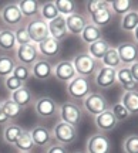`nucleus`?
Wrapping results in <instances>:
<instances>
[{"mask_svg":"<svg viewBox=\"0 0 138 153\" xmlns=\"http://www.w3.org/2000/svg\"><path fill=\"white\" fill-rule=\"evenodd\" d=\"M94 82L101 89H108L117 82V70L108 67H100L94 74Z\"/></svg>","mask_w":138,"mask_h":153,"instance_id":"obj_12","label":"nucleus"},{"mask_svg":"<svg viewBox=\"0 0 138 153\" xmlns=\"http://www.w3.org/2000/svg\"><path fill=\"white\" fill-rule=\"evenodd\" d=\"M51 135L54 137L57 143H60L63 146H67V145H71L77 140V128L76 126H71L66 123V122H57L53 128V132Z\"/></svg>","mask_w":138,"mask_h":153,"instance_id":"obj_3","label":"nucleus"},{"mask_svg":"<svg viewBox=\"0 0 138 153\" xmlns=\"http://www.w3.org/2000/svg\"><path fill=\"white\" fill-rule=\"evenodd\" d=\"M16 57L19 60V64L32 67L40 58L37 44L28 43V44H24V45H19L16 48Z\"/></svg>","mask_w":138,"mask_h":153,"instance_id":"obj_8","label":"nucleus"},{"mask_svg":"<svg viewBox=\"0 0 138 153\" xmlns=\"http://www.w3.org/2000/svg\"><path fill=\"white\" fill-rule=\"evenodd\" d=\"M30 136L33 139L34 146H39V148H46V146L49 148L50 143H51V139H53L51 132L43 125L34 126L30 131Z\"/></svg>","mask_w":138,"mask_h":153,"instance_id":"obj_17","label":"nucleus"},{"mask_svg":"<svg viewBox=\"0 0 138 153\" xmlns=\"http://www.w3.org/2000/svg\"><path fill=\"white\" fill-rule=\"evenodd\" d=\"M10 99L14 102V104L19 105L20 108H26V106L33 104L34 97H33V92L30 91V88H27L26 85H23L20 89L11 92Z\"/></svg>","mask_w":138,"mask_h":153,"instance_id":"obj_21","label":"nucleus"},{"mask_svg":"<svg viewBox=\"0 0 138 153\" xmlns=\"http://www.w3.org/2000/svg\"><path fill=\"white\" fill-rule=\"evenodd\" d=\"M67 94L73 101H84L91 94V82L86 76L77 75L67 84Z\"/></svg>","mask_w":138,"mask_h":153,"instance_id":"obj_2","label":"nucleus"},{"mask_svg":"<svg viewBox=\"0 0 138 153\" xmlns=\"http://www.w3.org/2000/svg\"><path fill=\"white\" fill-rule=\"evenodd\" d=\"M111 112L114 114V116H116L117 122L125 120V119H128V118L131 116V115H130V112L125 109V106H124L121 102H117V104H114V106L111 108Z\"/></svg>","mask_w":138,"mask_h":153,"instance_id":"obj_40","label":"nucleus"},{"mask_svg":"<svg viewBox=\"0 0 138 153\" xmlns=\"http://www.w3.org/2000/svg\"><path fill=\"white\" fill-rule=\"evenodd\" d=\"M133 33H134V38H135V41H137V43H135V44H137V45H138V27L135 28V30H134Z\"/></svg>","mask_w":138,"mask_h":153,"instance_id":"obj_46","label":"nucleus"},{"mask_svg":"<svg viewBox=\"0 0 138 153\" xmlns=\"http://www.w3.org/2000/svg\"><path fill=\"white\" fill-rule=\"evenodd\" d=\"M13 75L16 76L19 81L26 82L27 79H30V78H32V70H30V67H27V65H23V64H16L14 70H13Z\"/></svg>","mask_w":138,"mask_h":153,"instance_id":"obj_37","label":"nucleus"},{"mask_svg":"<svg viewBox=\"0 0 138 153\" xmlns=\"http://www.w3.org/2000/svg\"><path fill=\"white\" fill-rule=\"evenodd\" d=\"M23 132V128L19 125H14V123H10V125H7L4 128V131H3V140H4L7 145H11V146H14L17 142V139L20 137Z\"/></svg>","mask_w":138,"mask_h":153,"instance_id":"obj_29","label":"nucleus"},{"mask_svg":"<svg viewBox=\"0 0 138 153\" xmlns=\"http://www.w3.org/2000/svg\"><path fill=\"white\" fill-rule=\"evenodd\" d=\"M53 75H54L58 81L70 82L73 78L77 76V74H76V70H74V65H73L71 61L63 60L53 67Z\"/></svg>","mask_w":138,"mask_h":153,"instance_id":"obj_15","label":"nucleus"},{"mask_svg":"<svg viewBox=\"0 0 138 153\" xmlns=\"http://www.w3.org/2000/svg\"><path fill=\"white\" fill-rule=\"evenodd\" d=\"M87 24H88L87 19L80 13H74L71 16L66 17L67 31H68V34H73V36H80Z\"/></svg>","mask_w":138,"mask_h":153,"instance_id":"obj_19","label":"nucleus"},{"mask_svg":"<svg viewBox=\"0 0 138 153\" xmlns=\"http://www.w3.org/2000/svg\"><path fill=\"white\" fill-rule=\"evenodd\" d=\"M53 64L46 58H39L30 67L32 70V76L36 78L37 81H49L53 76Z\"/></svg>","mask_w":138,"mask_h":153,"instance_id":"obj_13","label":"nucleus"},{"mask_svg":"<svg viewBox=\"0 0 138 153\" xmlns=\"http://www.w3.org/2000/svg\"><path fill=\"white\" fill-rule=\"evenodd\" d=\"M128 68H130V74H131V76H133V79L138 84V61L133 62Z\"/></svg>","mask_w":138,"mask_h":153,"instance_id":"obj_44","label":"nucleus"},{"mask_svg":"<svg viewBox=\"0 0 138 153\" xmlns=\"http://www.w3.org/2000/svg\"><path fill=\"white\" fill-rule=\"evenodd\" d=\"M76 153H83V152H76Z\"/></svg>","mask_w":138,"mask_h":153,"instance_id":"obj_48","label":"nucleus"},{"mask_svg":"<svg viewBox=\"0 0 138 153\" xmlns=\"http://www.w3.org/2000/svg\"><path fill=\"white\" fill-rule=\"evenodd\" d=\"M108 7H110V1H105V0H91V1L86 3V9L90 13V16L100 10L108 9Z\"/></svg>","mask_w":138,"mask_h":153,"instance_id":"obj_38","label":"nucleus"},{"mask_svg":"<svg viewBox=\"0 0 138 153\" xmlns=\"http://www.w3.org/2000/svg\"><path fill=\"white\" fill-rule=\"evenodd\" d=\"M17 6L22 11V14L24 19L32 20L34 17H39L40 13V3L36 0H23V1H17Z\"/></svg>","mask_w":138,"mask_h":153,"instance_id":"obj_22","label":"nucleus"},{"mask_svg":"<svg viewBox=\"0 0 138 153\" xmlns=\"http://www.w3.org/2000/svg\"><path fill=\"white\" fill-rule=\"evenodd\" d=\"M83 106L86 112H88L93 116L103 114L104 111L110 109V104L103 94L100 92H91L87 98L83 101Z\"/></svg>","mask_w":138,"mask_h":153,"instance_id":"obj_5","label":"nucleus"},{"mask_svg":"<svg viewBox=\"0 0 138 153\" xmlns=\"http://www.w3.org/2000/svg\"><path fill=\"white\" fill-rule=\"evenodd\" d=\"M101 61H103V67H108V68H112V70H117V68L121 67V61H120L116 47H110V50L105 53V55L103 57Z\"/></svg>","mask_w":138,"mask_h":153,"instance_id":"obj_31","label":"nucleus"},{"mask_svg":"<svg viewBox=\"0 0 138 153\" xmlns=\"http://www.w3.org/2000/svg\"><path fill=\"white\" fill-rule=\"evenodd\" d=\"M14 36H16L17 47H19V45H24V44L32 43V41H30V37H28L27 30H26V26H19V27H16Z\"/></svg>","mask_w":138,"mask_h":153,"instance_id":"obj_41","label":"nucleus"},{"mask_svg":"<svg viewBox=\"0 0 138 153\" xmlns=\"http://www.w3.org/2000/svg\"><path fill=\"white\" fill-rule=\"evenodd\" d=\"M73 65H74V70H76V74L80 76H88L94 75L97 70L100 68V62L97 60H94L93 57L88 54V53H78L73 57Z\"/></svg>","mask_w":138,"mask_h":153,"instance_id":"obj_1","label":"nucleus"},{"mask_svg":"<svg viewBox=\"0 0 138 153\" xmlns=\"http://www.w3.org/2000/svg\"><path fill=\"white\" fill-rule=\"evenodd\" d=\"M54 4L58 10V14L64 17L77 13V4L73 0H57V1H54Z\"/></svg>","mask_w":138,"mask_h":153,"instance_id":"obj_33","label":"nucleus"},{"mask_svg":"<svg viewBox=\"0 0 138 153\" xmlns=\"http://www.w3.org/2000/svg\"><path fill=\"white\" fill-rule=\"evenodd\" d=\"M134 3L131 0H116V1H110V9L112 10L114 14L118 16H124L133 10Z\"/></svg>","mask_w":138,"mask_h":153,"instance_id":"obj_32","label":"nucleus"},{"mask_svg":"<svg viewBox=\"0 0 138 153\" xmlns=\"http://www.w3.org/2000/svg\"><path fill=\"white\" fill-rule=\"evenodd\" d=\"M40 19H43L46 23L54 20L56 17L58 16V10L56 7L54 1H46L40 6V13H39Z\"/></svg>","mask_w":138,"mask_h":153,"instance_id":"obj_30","label":"nucleus"},{"mask_svg":"<svg viewBox=\"0 0 138 153\" xmlns=\"http://www.w3.org/2000/svg\"><path fill=\"white\" fill-rule=\"evenodd\" d=\"M34 111L40 118H53L58 112V104L50 97H40L34 101Z\"/></svg>","mask_w":138,"mask_h":153,"instance_id":"obj_10","label":"nucleus"},{"mask_svg":"<svg viewBox=\"0 0 138 153\" xmlns=\"http://www.w3.org/2000/svg\"><path fill=\"white\" fill-rule=\"evenodd\" d=\"M58 115L61 118V122H66L71 126H78L81 122L83 111L78 105L73 102H64L58 105Z\"/></svg>","mask_w":138,"mask_h":153,"instance_id":"obj_6","label":"nucleus"},{"mask_svg":"<svg viewBox=\"0 0 138 153\" xmlns=\"http://www.w3.org/2000/svg\"><path fill=\"white\" fill-rule=\"evenodd\" d=\"M138 27V11L137 10H131L130 13L124 14L121 17V22H120V28L122 31H134Z\"/></svg>","mask_w":138,"mask_h":153,"instance_id":"obj_28","label":"nucleus"},{"mask_svg":"<svg viewBox=\"0 0 138 153\" xmlns=\"http://www.w3.org/2000/svg\"><path fill=\"white\" fill-rule=\"evenodd\" d=\"M114 19V13L111 10L110 7L108 9H104V10H100L97 13H94L90 16V20H91V24H94L95 27L103 28L107 27Z\"/></svg>","mask_w":138,"mask_h":153,"instance_id":"obj_23","label":"nucleus"},{"mask_svg":"<svg viewBox=\"0 0 138 153\" xmlns=\"http://www.w3.org/2000/svg\"><path fill=\"white\" fill-rule=\"evenodd\" d=\"M117 82L121 85V88L125 92L130 91H137V82L133 79V76L130 74V68L128 67L121 65L120 68H117Z\"/></svg>","mask_w":138,"mask_h":153,"instance_id":"obj_20","label":"nucleus"},{"mask_svg":"<svg viewBox=\"0 0 138 153\" xmlns=\"http://www.w3.org/2000/svg\"><path fill=\"white\" fill-rule=\"evenodd\" d=\"M16 67V61L10 55H0V78H7L13 74V70Z\"/></svg>","mask_w":138,"mask_h":153,"instance_id":"obj_34","label":"nucleus"},{"mask_svg":"<svg viewBox=\"0 0 138 153\" xmlns=\"http://www.w3.org/2000/svg\"><path fill=\"white\" fill-rule=\"evenodd\" d=\"M80 37L83 40V43L90 45V44H93V43H95V41H98V40L103 38V31H101V28L95 27L94 24L88 23V24L84 27L83 33L80 34Z\"/></svg>","mask_w":138,"mask_h":153,"instance_id":"obj_25","label":"nucleus"},{"mask_svg":"<svg viewBox=\"0 0 138 153\" xmlns=\"http://www.w3.org/2000/svg\"><path fill=\"white\" fill-rule=\"evenodd\" d=\"M120 61H121V65L124 67H130L133 62L138 61V45L133 41H124L120 43L116 47Z\"/></svg>","mask_w":138,"mask_h":153,"instance_id":"obj_9","label":"nucleus"},{"mask_svg":"<svg viewBox=\"0 0 138 153\" xmlns=\"http://www.w3.org/2000/svg\"><path fill=\"white\" fill-rule=\"evenodd\" d=\"M46 153H68V152H67L66 146H63L60 143H54V145H50L47 148Z\"/></svg>","mask_w":138,"mask_h":153,"instance_id":"obj_43","label":"nucleus"},{"mask_svg":"<svg viewBox=\"0 0 138 153\" xmlns=\"http://www.w3.org/2000/svg\"><path fill=\"white\" fill-rule=\"evenodd\" d=\"M0 108H2V102H0Z\"/></svg>","mask_w":138,"mask_h":153,"instance_id":"obj_49","label":"nucleus"},{"mask_svg":"<svg viewBox=\"0 0 138 153\" xmlns=\"http://www.w3.org/2000/svg\"><path fill=\"white\" fill-rule=\"evenodd\" d=\"M124 152L125 153H138V135L133 133L124 139Z\"/></svg>","mask_w":138,"mask_h":153,"instance_id":"obj_39","label":"nucleus"},{"mask_svg":"<svg viewBox=\"0 0 138 153\" xmlns=\"http://www.w3.org/2000/svg\"><path fill=\"white\" fill-rule=\"evenodd\" d=\"M20 153H32V152H20Z\"/></svg>","mask_w":138,"mask_h":153,"instance_id":"obj_47","label":"nucleus"},{"mask_svg":"<svg viewBox=\"0 0 138 153\" xmlns=\"http://www.w3.org/2000/svg\"><path fill=\"white\" fill-rule=\"evenodd\" d=\"M87 153H111V140L105 133H94L87 139Z\"/></svg>","mask_w":138,"mask_h":153,"instance_id":"obj_7","label":"nucleus"},{"mask_svg":"<svg viewBox=\"0 0 138 153\" xmlns=\"http://www.w3.org/2000/svg\"><path fill=\"white\" fill-rule=\"evenodd\" d=\"M24 85V82L22 81H19L16 76L13 75H9L7 78H4V88L9 91V92H14V91H17V89H20V88Z\"/></svg>","mask_w":138,"mask_h":153,"instance_id":"obj_42","label":"nucleus"},{"mask_svg":"<svg viewBox=\"0 0 138 153\" xmlns=\"http://www.w3.org/2000/svg\"><path fill=\"white\" fill-rule=\"evenodd\" d=\"M9 120L10 119L6 116V114L3 112V109L0 108V125H7V123H9Z\"/></svg>","mask_w":138,"mask_h":153,"instance_id":"obj_45","label":"nucleus"},{"mask_svg":"<svg viewBox=\"0 0 138 153\" xmlns=\"http://www.w3.org/2000/svg\"><path fill=\"white\" fill-rule=\"evenodd\" d=\"M117 119L114 114L111 112V109L104 111L103 114H100L95 116V125L98 128V131L101 133H105V132H111L117 128Z\"/></svg>","mask_w":138,"mask_h":153,"instance_id":"obj_18","label":"nucleus"},{"mask_svg":"<svg viewBox=\"0 0 138 153\" xmlns=\"http://www.w3.org/2000/svg\"><path fill=\"white\" fill-rule=\"evenodd\" d=\"M120 102L125 106L130 115H138V91L124 92Z\"/></svg>","mask_w":138,"mask_h":153,"instance_id":"obj_27","label":"nucleus"},{"mask_svg":"<svg viewBox=\"0 0 138 153\" xmlns=\"http://www.w3.org/2000/svg\"><path fill=\"white\" fill-rule=\"evenodd\" d=\"M16 48H17V43H16L14 30H11V28L0 30V50H3V51H13Z\"/></svg>","mask_w":138,"mask_h":153,"instance_id":"obj_24","label":"nucleus"},{"mask_svg":"<svg viewBox=\"0 0 138 153\" xmlns=\"http://www.w3.org/2000/svg\"><path fill=\"white\" fill-rule=\"evenodd\" d=\"M110 43L107 41V40H104V38H101V40H98V41H95V43L90 44L88 45V53L91 57H93L94 60H103V57L105 55V53L110 50Z\"/></svg>","mask_w":138,"mask_h":153,"instance_id":"obj_26","label":"nucleus"},{"mask_svg":"<svg viewBox=\"0 0 138 153\" xmlns=\"http://www.w3.org/2000/svg\"><path fill=\"white\" fill-rule=\"evenodd\" d=\"M37 50H39V54L43 55V58H46V60L47 58H56L61 53V44L58 41H56L54 38L47 37L41 43L37 44Z\"/></svg>","mask_w":138,"mask_h":153,"instance_id":"obj_16","label":"nucleus"},{"mask_svg":"<svg viewBox=\"0 0 138 153\" xmlns=\"http://www.w3.org/2000/svg\"><path fill=\"white\" fill-rule=\"evenodd\" d=\"M0 17H2L3 23L7 24V26H10V27H19L23 23V20H24V17H23L17 3L6 4L2 9V11H0Z\"/></svg>","mask_w":138,"mask_h":153,"instance_id":"obj_11","label":"nucleus"},{"mask_svg":"<svg viewBox=\"0 0 138 153\" xmlns=\"http://www.w3.org/2000/svg\"><path fill=\"white\" fill-rule=\"evenodd\" d=\"M2 109H3V112L6 114V116L11 120V119H16V118H19V115L22 114L23 108H20L19 105L14 104V102L9 98V99H6V101H3V102H2Z\"/></svg>","mask_w":138,"mask_h":153,"instance_id":"obj_36","label":"nucleus"},{"mask_svg":"<svg viewBox=\"0 0 138 153\" xmlns=\"http://www.w3.org/2000/svg\"><path fill=\"white\" fill-rule=\"evenodd\" d=\"M26 30L28 33V37H30V41L34 44L41 43L43 40H46L49 36V24L39 17H34L32 20H28L27 24H26Z\"/></svg>","mask_w":138,"mask_h":153,"instance_id":"obj_4","label":"nucleus"},{"mask_svg":"<svg viewBox=\"0 0 138 153\" xmlns=\"http://www.w3.org/2000/svg\"><path fill=\"white\" fill-rule=\"evenodd\" d=\"M14 146H16V149H19L20 152H32V149L34 148V143H33L32 136H30V132L23 129L22 135L17 139V142Z\"/></svg>","mask_w":138,"mask_h":153,"instance_id":"obj_35","label":"nucleus"},{"mask_svg":"<svg viewBox=\"0 0 138 153\" xmlns=\"http://www.w3.org/2000/svg\"><path fill=\"white\" fill-rule=\"evenodd\" d=\"M49 24V36L51 38H54L56 41L61 43L63 40H66L68 37V31H67L66 26V17L58 14L54 20L47 23Z\"/></svg>","mask_w":138,"mask_h":153,"instance_id":"obj_14","label":"nucleus"}]
</instances>
